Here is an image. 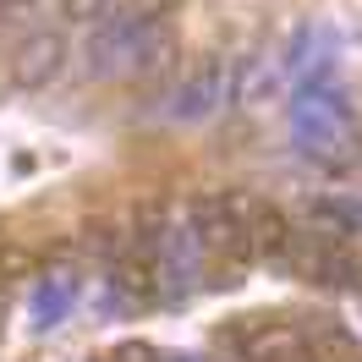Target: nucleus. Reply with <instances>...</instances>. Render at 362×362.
<instances>
[{
  "label": "nucleus",
  "instance_id": "obj_12",
  "mask_svg": "<svg viewBox=\"0 0 362 362\" xmlns=\"http://www.w3.org/2000/svg\"><path fill=\"white\" fill-rule=\"evenodd\" d=\"M110 11V0H61V17H71V23H99Z\"/></svg>",
  "mask_w": 362,
  "mask_h": 362
},
{
  "label": "nucleus",
  "instance_id": "obj_11",
  "mask_svg": "<svg viewBox=\"0 0 362 362\" xmlns=\"http://www.w3.org/2000/svg\"><path fill=\"white\" fill-rule=\"evenodd\" d=\"M274 88H280V61H269V55H252L242 66V77H236V99L242 105H264Z\"/></svg>",
  "mask_w": 362,
  "mask_h": 362
},
{
  "label": "nucleus",
  "instance_id": "obj_3",
  "mask_svg": "<svg viewBox=\"0 0 362 362\" xmlns=\"http://www.w3.org/2000/svg\"><path fill=\"white\" fill-rule=\"evenodd\" d=\"M291 132L296 143H351V110L335 88L291 93Z\"/></svg>",
  "mask_w": 362,
  "mask_h": 362
},
{
  "label": "nucleus",
  "instance_id": "obj_5",
  "mask_svg": "<svg viewBox=\"0 0 362 362\" xmlns=\"http://www.w3.org/2000/svg\"><path fill=\"white\" fill-rule=\"evenodd\" d=\"M154 258H159V280H170L176 291H187L198 274H204V242H198V230H192V220L181 214L176 226H165L159 230V247H154Z\"/></svg>",
  "mask_w": 362,
  "mask_h": 362
},
{
  "label": "nucleus",
  "instance_id": "obj_1",
  "mask_svg": "<svg viewBox=\"0 0 362 362\" xmlns=\"http://www.w3.org/2000/svg\"><path fill=\"white\" fill-rule=\"evenodd\" d=\"M165 28V11H159L154 0H137V6H121V11H105L99 23H93L88 45H83V71H88L93 83H105V77H121L127 61L137 55V45Z\"/></svg>",
  "mask_w": 362,
  "mask_h": 362
},
{
  "label": "nucleus",
  "instance_id": "obj_9",
  "mask_svg": "<svg viewBox=\"0 0 362 362\" xmlns=\"http://www.w3.org/2000/svg\"><path fill=\"white\" fill-rule=\"evenodd\" d=\"M308 226H313V236H324V242H351L362 230V204L346 198V192H324V198L308 204Z\"/></svg>",
  "mask_w": 362,
  "mask_h": 362
},
{
  "label": "nucleus",
  "instance_id": "obj_6",
  "mask_svg": "<svg viewBox=\"0 0 362 362\" xmlns=\"http://www.w3.org/2000/svg\"><path fill=\"white\" fill-rule=\"evenodd\" d=\"M61 71H66V39L61 33H28L17 61H11V83L33 93V88H49Z\"/></svg>",
  "mask_w": 362,
  "mask_h": 362
},
{
  "label": "nucleus",
  "instance_id": "obj_14",
  "mask_svg": "<svg viewBox=\"0 0 362 362\" xmlns=\"http://www.w3.org/2000/svg\"><path fill=\"white\" fill-rule=\"evenodd\" d=\"M170 362H204V357H170Z\"/></svg>",
  "mask_w": 362,
  "mask_h": 362
},
{
  "label": "nucleus",
  "instance_id": "obj_2",
  "mask_svg": "<svg viewBox=\"0 0 362 362\" xmlns=\"http://www.w3.org/2000/svg\"><path fill=\"white\" fill-rule=\"evenodd\" d=\"M187 220L198 230L204 252H247V204L236 192H198Z\"/></svg>",
  "mask_w": 362,
  "mask_h": 362
},
{
  "label": "nucleus",
  "instance_id": "obj_8",
  "mask_svg": "<svg viewBox=\"0 0 362 362\" xmlns=\"http://www.w3.org/2000/svg\"><path fill=\"white\" fill-rule=\"evenodd\" d=\"M291 242H296L291 220H286L274 204H252L247 209V252H252V258H264V264H286Z\"/></svg>",
  "mask_w": 362,
  "mask_h": 362
},
{
  "label": "nucleus",
  "instance_id": "obj_13",
  "mask_svg": "<svg viewBox=\"0 0 362 362\" xmlns=\"http://www.w3.org/2000/svg\"><path fill=\"white\" fill-rule=\"evenodd\" d=\"M105 362H159V351L148 346V340H121V346H115Z\"/></svg>",
  "mask_w": 362,
  "mask_h": 362
},
{
  "label": "nucleus",
  "instance_id": "obj_4",
  "mask_svg": "<svg viewBox=\"0 0 362 362\" xmlns=\"http://www.w3.org/2000/svg\"><path fill=\"white\" fill-rule=\"evenodd\" d=\"M226 105H230V61H204L176 88V99H170L165 115L170 121H209V115H220Z\"/></svg>",
  "mask_w": 362,
  "mask_h": 362
},
{
  "label": "nucleus",
  "instance_id": "obj_15",
  "mask_svg": "<svg viewBox=\"0 0 362 362\" xmlns=\"http://www.w3.org/2000/svg\"><path fill=\"white\" fill-rule=\"evenodd\" d=\"M0 302H6V286H0Z\"/></svg>",
  "mask_w": 362,
  "mask_h": 362
},
{
  "label": "nucleus",
  "instance_id": "obj_10",
  "mask_svg": "<svg viewBox=\"0 0 362 362\" xmlns=\"http://www.w3.org/2000/svg\"><path fill=\"white\" fill-rule=\"evenodd\" d=\"M71 296H77V280H71V274H45V280L33 286V318H39V329H49L55 318L66 313Z\"/></svg>",
  "mask_w": 362,
  "mask_h": 362
},
{
  "label": "nucleus",
  "instance_id": "obj_7",
  "mask_svg": "<svg viewBox=\"0 0 362 362\" xmlns=\"http://www.w3.org/2000/svg\"><path fill=\"white\" fill-rule=\"evenodd\" d=\"M242 362H313V346L296 324H252L242 335Z\"/></svg>",
  "mask_w": 362,
  "mask_h": 362
}]
</instances>
